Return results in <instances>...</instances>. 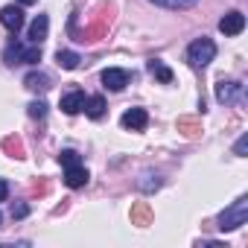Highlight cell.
I'll return each instance as SVG.
<instances>
[{
    "mask_svg": "<svg viewBox=\"0 0 248 248\" xmlns=\"http://www.w3.org/2000/svg\"><path fill=\"white\" fill-rule=\"evenodd\" d=\"M3 62L9 64V67H15V64H38L41 62V47L38 44H21V41H9L6 44V50H3Z\"/></svg>",
    "mask_w": 248,
    "mask_h": 248,
    "instance_id": "6da1fadb",
    "label": "cell"
},
{
    "mask_svg": "<svg viewBox=\"0 0 248 248\" xmlns=\"http://www.w3.org/2000/svg\"><path fill=\"white\" fill-rule=\"evenodd\" d=\"M248 222V196H239L231 207H225L216 219V228L219 231H236Z\"/></svg>",
    "mask_w": 248,
    "mask_h": 248,
    "instance_id": "7a4b0ae2",
    "label": "cell"
},
{
    "mask_svg": "<svg viewBox=\"0 0 248 248\" xmlns=\"http://www.w3.org/2000/svg\"><path fill=\"white\" fill-rule=\"evenodd\" d=\"M213 56H216V44H213L210 38H196V41L187 47V62H190L193 70L207 67V64L213 62Z\"/></svg>",
    "mask_w": 248,
    "mask_h": 248,
    "instance_id": "3957f363",
    "label": "cell"
},
{
    "mask_svg": "<svg viewBox=\"0 0 248 248\" xmlns=\"http://www.w3.org/2000/svg\"><path fill=\"white\" fill-rule=\"evenodd\" d=\"M242 96H245V85L236 82V79H222V82L216 85V99H219L222 105L242 102Z\"/></svg>",
    "mask_w": 248,
    "mask_h": 248,
    "instance_id": "277c9868",
    "label": "cell"
},
{
    "mask_svg": "<svg viewBox=\"0 0 248 248\" xmlns=\"http://www.w3.org/2000/svg\"><path fill=\"white\" fill-rule=\"evenodd\" d=\"M0 24H3L12 35H18V32L24 30V9H21L18 3L3 6V9H0Z\"/></svg>",
    "mask_w": 248,
    "mask_h": 248,
    "instance_id": "5b68a950",
    "label": "cell"
},
{
    "mask_svg": "<svg viewBox=\"0 0 248 248\" xmlns=\"http://www.w3.org/2000/svg\"><path fill=\"white\" fill-rule=\"evenodd\" d=\"M120 126H123V129H132V132H143V129L149 126L146 108H129L126 114L120 117Z\"/></svg>",
    "mask_w": 248,
    "mask_h": 248,
    "instance_id": "8992f818",
    "label": "cell"
},
{
    "mask_svg": "<svg viewBox=\"0 0 248 248\" xmlns=\"http://www.w3.org/2000/svg\"><path fill=\"white\" fill-rule=\"evenodd\" d=\"M129 70H123V67H108V70H102V85L108 88V91H123L129 85Z\"/></svg>",
    "mask_w": 248,
    "mask_h": 248,
    "instance_id": "52a82bcc",
    "label": "cell"
},
{
    "mask_svg": "<svg viewBox=\"0 0 248 248\" xmlns=\"http://www.w3.org/2000/svg\"><path fill=\"white\" fill-rule=\"evenodd\" d=\"M245 30V15L242 12H228L222 21H219V32H225V35H239Z\"/></svg>",
    "mask_w": 248,
    "mask_h": 248,
    "instance_id": "ba28073f",
    "label": "cell"
},
{
    "mask_svg": "<svg viewBox=\"0 0 248 248\" xmlns=\"http://www.w3.org/2000/svg\"><path fill=\"white\" fill-rule=\"evenodd\" d=\"M88 178H91V175H88V170H85L82 164H76V167H67V170H64V184H67L70 190L85 187V184H88Z\"/></svg>",
    "mask_w": 248,
    "mask_h": 248,
    "instance_id": "9c48e42d",
    "label": "cell"
},
{
    "mask_svg": "<svg viewBox=\"0 0 248 248\" xmlns=\"http://www.w3.org/2000/svg\"><path fill=\"white\" fill-rule=\"evenodd\" d=\"M85 99H88V96H85L82 91H70V93L62 96V111H64V114H79V111L85 108Z\"/></svg>",
    "mask_w": 248,
    "mask_h": 248,
    "instance_id": "30bf717a",
    "label": "cell"
},
{
    "mask_svg": "<svg viewBox=\"0 0 248 248\" xmlns=\"http://www.w3.org/2000/svg\"><path fill=\"white\" fill-rule=\"evenodd\" d=\"M146 70H149V73H152V76H155V79H158L161 85H170V82L175 79V73H172V70H170V67H167V64H164L161 59H149Z\"/></svg>",
    "mask_w": 248,
    "mask_h": 248,
    "instance_id": "8fae6325",
    "label": "cell"
},
{
    "mask_svg": "<svg viewBox=\"0 0 248 248\" xmlns=\"http://www.w3.org/2000/svg\"><path fill=\"white\" fill-rule=\"evenodd\" d=\"M47 30H50V18L47 15H38L32 24H30V41L32 44H41L47 38Z\"/></svg>",
    "mask_w": 248,
    "mask_h": 248,
    "instance_id": "7c38bea8",
    "label": "cell"
},
{
    "mask_svg": "<svg viewBox=\"0 0 248 248\" xmlns=\"http://www.w3.org/2000/svg\"><path fill=\"white\" fill-rule=\"evenodd\" d=\"M152 222V207L146 204V202H138V204H132V225H140V228H146Z\"/></svg>",
    "mask_w": 248,
    "mask_h": 248,
    "instance_id": "4fadbf2b",
    "label": "cell"
},
{
    "mask_svg": "<svg viewBox=\"0 0 248 248\" xmlns=\"http://www.w3.org/2000/svg\"><path fill=\"white\" fill-rule=\"evenodd\" d=\"M24 85H27L30 91H47V88H50V76L41 73V70H32V73H27Z\"/></svg>",
    "mask_w": 248,
    "mask_h": 248,
    "instance_id": "5bb4252c",
    "label": "cell"
},
{
    "mask_svg": "<svg viewBox=\"0 0 248 248\" xmlns=\"http://www.w3.org/2000/svg\"><path fill=\"white\" fill-rule=\"evenodd\" d=\"M56 62H59L62 70H76L82 59H79V53H73V50H59V53H56Z\"/></svg>",
    "mask_w": 248,
    "mask_h": 248,
    "instance_id": "9a60e30c",
    "label": "cell"
},
{
    "mask_svg": "<svg viewBox=\"0 0 248 248\" xmlns=\"http://www.w3.org/2000/svg\"><path fill=\"white\" fill-rule=\"evenodd\" d=\"M85 114L91 117V120H99L102 114H105V99L96 93V96H88L85 99Z\"/></svg>",
    "mask_w": 248,
    "mask_h": 248,
    "instance_id": "2e32d148",
    "label": "cell"
},
{
    "mask_svg": "<svg viewBox=\"0 0 248 248\" xmlns=\"http://www.w3.org/2000/svg\"><path fill=\"white\" fill-rule=\"evenodd\" d=\"M178 132H181L184 138H196V135L202 132V126H199L193 117H181V120H178Z\"/></svg>",
    "mask_w": 248,
    "mask_h": 248,
    "instance_id": "e0dca14e",
    "label": "cell"
},
{
    "mask_svg": "<svg viewBox=\"0 0 248 248\" xmlns=\"http://www.w3.org/2000/svg\"><path fill=\"white\" fill-rule=\"evenodd\" d=\"M152 3L167 6V9H190V6H196V3H199V0H152Z\"/></svg>",
    "mask_w": 248,
    "mask_h": 248,
    "instance_id": "ac0fdd59",
    "label": "cell"
},
{
    "mask_svg": "<svg viewBox=\"0 0 248 248\" xmlns=\"http://www.w3.org/2000/svg\"><path fill=\"white\" fill-rule=\"evenodd\" d=\"M59 164L67 170V167H76V164H82V158H79V152H73V149H64V152H59Z\"/></svg>",
    "mask_w": 248,
    "mask_h": 248,
    "instance_id": "d6986e66",
    "label": "cell"
},
{
    "mask_svg": "<svg viewBox=\"0 0 248 248\" xmlns=\"http://www.w3.org/2000/svg\"><path fill=\"white\" fill-rule=\"evenodd\" d=\"M27 111H30V117L44 120V117H47V102H44V99H35V102H30V105H27Z\"/></svg>",
    "mask_w": 248,
    "mask_h": 248,
    "instance_id": "ffe728a7",
    "label": "cell"
},
{
    "mask_svg": "<svg viewBox=\"0 0 248 248\" xmlns=\"http://www.w3.org/2000/svg\"><path fill=\"white\" fill-rule=\"evenodd\" d=\"M138 187H140L143 193H152V190H158V187H161V178H158V175H152V172H146V175H143V181H140Z\"/></svg>",
    "mask_w": 248,
    "mask_h": 248,
    "instance_id": "44dd1931",
    "label": "cell"
},
{
    "mask_svg": "<svg viewBox=\"0 0 248 248\" xmlns=\"http://www.w3.org/2000/svg\"><path fill=\"white\" fill-rule=\"evenodd\" d=\"M233 152H236V155H239V158H242V155H245V152H248V135H242V138H239V140H236V146H233Z\"/></svg>",
    "mask_w": 248,
    "mask_h": 248,
    "instance_id": "7402d4cb",
    "label": "cell"
},
{
    "mask_svg": "<svg viewBox=\"0 0 248 248\" xmlns=\"http://www.w3.org/2000/svg\"><path fill=\"white\" fill-rule=\"evenodd\" d=\"M30 213V207L27 204H12V219H24Z\"/></svg>",
    "mask_w": 248,
    "mask_h": 248,
    "instance_id": "603a6c76",
    "label": "cell"
},
{
    "mask_svg": "<svg viewBox=\"0 0 248 248\" xmlns=\"http://www.w3.org/2000/svg\"><path fill=\"white\" fill-rule=\"evenodd\" d=\"M6 196H9V181L0 178V202H6Z\"/></svg>",
    "mask_w": 248,
    "mask_h": 248,
    "instance_id": "cb8c5ba5",
    "label": "cell"
},
{
    "mask_svg": "<svg viewBox=\"0 0 248 248\" xmlns=\"http://www.w3.org/2000/svg\"><path fill=\"white\" fill-rule=\"evenodd\" d=\"M18 6H32V3H38V0H15Z\"/></svg>",
    "mask_w": 248,
    "mask_h": 248,
    "instance_id": "d4e9b609",
    "label": "cell"
}]
</instances>
